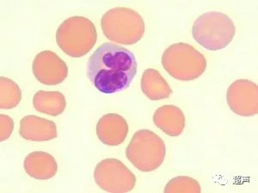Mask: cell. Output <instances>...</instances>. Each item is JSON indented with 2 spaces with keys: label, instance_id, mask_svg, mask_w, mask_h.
I'll list each match as a JSON object with an SVG mask.
<instances>
[{
  "label": "cell",
  "instance_id": "cell-1",
  "mask_svg": "<svg viewBox=\"0 0 258 193\" xmlns=\"http://www.w3.org/2000/svg\"><path fill=\"white\" fill-rule=\"evenodd\" d=\"M138 63L130 50L106 42L91 54L86 64L88 79L103 94H114L128 88L137 73Z\"/></svg>",
  "mask_w": 258,
  "mask_h": 193
},
{
  "label": "cell",
  "instance_id": "cell-2",
  "mask_svg": "<svg viewBox=\"0 0 258 193\" xmlns=\"http://www.w3.org/2000/svg\"><path fill=\"white\" fill-rule=\"evenodd\" d=\"M97 41L94 24L85 17H72L59 25L56 32V42L66 54L81 58L91 51Z\"/></svg>",
  "mask_w": 258,
  "mask_h": 193
},
{
  "label": "cell",
  "instance_id": "cell-3",
  "mask_svg": "<svg viewBox=\"0 0 258 193\" xmlns=\"http://www.w3.org/2000/svg\"><path fill=\"white\" fill-rule=\"evenodd\" d=\"M235 34L233 21L222 12L204 13L195 21L192 27L193 38L209 51L224 49L232 42Z\"/></svg>",
  "mask_w": 258,
  "mask_h": 193
},
{
  "label": "cell",
  "instance_id": "cell-4",
  "mask_svg": "<svg viewBox=\"0 0 258 193\" xmlns=\"http://www.w3.org/2000/svg\"><path fill=\"white\" fill-rule=\"evenodd\" d=\"M101 27L106 38L122 45H134L145 34L143 18L135 10L116 7L103 16Z\"/></svg>",
  "mask_w": 258,
  "mask_h": 193
},
{
  "label": "cell",
  "instance_id": "cell-5",
  "mask_svg": "<svg viewBox=\"0 0 258 193\" xmlns=\"http://www.w3.org/2000/svg\"><path fill=\"white\" fill-rule=\"evenodd\" d=\"M164 70L175 79L192 81L205 72V56L193 46L184 42L171 45L162 56Z\"/></svg>",
  "mask_w": 258,
  "mask_h": 193
},
{
  "label": "cell",
  "instance_id": "cell-6",
  "mask_svg": "<svg viewBox=\"0 0 258 193\" xmlns=\"http://www.w3.org/2000/svg\"><path fill=\"white\" fill-rule=\"evenodd\" d=\"M126 158L141 172L159 168L166 155L165 144L159 135L149 130H140L133 136L126 149Z\"/></svg>",
  "mask_w": 258,
  "mask_h": 193
},
{
  "label": "cell",
  "instance_id": "cell-7",
  "mask_svg": "<svg viewBox=\"0 0 258 193\" xmlns=\"http://www.w3.org/2000/svg\"><path fill=\"white\" fill-rule=\"evenodd\" d=\"M94 179L101 189L111 193L131 191L136 184V177L125 164L117 159H104L94 170Z\"/></svg>",
  "mask_w": 258,
  "mask_h": 193
},
{
  "label": "cell",
  "instance_id": "cell-8",
  "mask_svg": "<svg viewBox=\"0 0 258 193\" xmlns=\"http://www.w3.org/2000/svg\"><path fill=\"white\" fill-rule=\"evenodd\" d=\"M226 101L234 114L243 117L254 116L258 113L257 85L249 80H237L227 89Z\"/></svg>",
  "mask_w": 258,
  "mask_h": 193
},
{
  "label": "cell",
  "instance_id": "cell-9",
  "mask_svg": "<svg viewBox=\"0 0 258 193\" xmlns=\"http://www.w3.org/2000/svg\"><path fill=\"white\" fill-rule=\"evenodd\" d=\"M33 74L39 82L44 85L61 83L68 75L66 62L52 51H42L35 56L32 64Z\"/></svg>",
  "mask_w": 258,
  "mask_h": 193
},
{
  "label": "cell",
  "instance_id": "cell-10",
  "mask_svg": "<svg viewBox=\"0 0 258 193\" xmlns=\"http://www.w3.org/2000/svg\"><path fill=\"white\" fill-rule=\"evenodd\" d=\"M97 138L109 146L122 144L128 133V125L122 116L117 114H108L100 119L97 125Z\"/></svg>",
  "mask_w": 258,
  "mask_h": 193
},
{
  "label": "cell",
  "instance_id": "cell-11",
  "mask_svg": "<svg viewBox=\"0 0 258 193\" xmlns=\"http://www.w3.org/2000/svg\"><path fill=\"white\" fill-rule=\"evenodd\" d=\"M19 134L26 140L43 142L57 138V126L52 120L27 115L20 121Z\"/></svg>",
  "mask_w": 258,
  "mask_h": 193
},
{
  "label": "cell",
  "instance_id": "cell-12",
  "mask_svg": "<svg viewBox=\"0 0 258 193\" xmlns=\"http://www.w3.org/2000/svg\"><path fill=\"white\" fill-rule=\"evenodd\" d=\"M153 121L157 127L170 137L181 135L185 128V116L182 110L174 105H164L156 110Z\"/></svg>",
  "mask_w": 258,
  "mask_h": 193
},
{
  "label": "cell",
  "instance_id": "cell-13",
  "mask_svg": "<svg viewBox=\"0 0 258 193\" xmlns=\"http://www.w3.org/2000/svg\"><path fill=\"white\" fill-rule=\"evenodd\" d=\"M24 166L25 172L30 177L40 180L53 178L58 171V164L53 155L41 151H35L27 155Z\"/></svg>",
  "mask_w": 258,
  "mask_h": 193
},
{
  "label": "cell",
  "instance_id": "cell-14",
  "mask_svg": "<svg viewBox=\"0 0 258 193\" xmlns=\"http://www.w3.org/2000/svg\"><path fill=\"white\" fill-rule=\"evenodd\" d=\"M141 89L148 99L152 101L168 99L172 89L159 70L147 69L141 77Z\"/></svg>",
  "mask_w": 258,
  "mask_h": 193
},
{
  "label": "cell",
  "instance_id": "cell-15",
  "mask_svg": "<svg viewBox=\"0 0 258 193\" xmlns=\"http://www.w3.org/2000/svg\"><path fill=\"white\" fill-rule=\"evenodd\" d=\"M33 105L36 111L56 117L64 111L67 102L59 91L40 90L33 97Z\"/></svg>",
  "mask_w": 258,
  "mask_h": 193
},
{
  "label": "cell",
  "instance_id": "cell-16",
  "mask_svg": "<svg viewBox=\"0 0 258 193\" xmlns=\"http://www.w3.org/2000/svg\"><path fill=\"white\" fill-rule=\"evenodd\" d=\"M22 100V91L13 80L0 77V108L12 109L16 108Z\"/></svg>",
  "mask_w": 258,
  "mask_h": 193
},
{
  "label": "cell",
  "instance_id": "cell-17",
  "mask_svg": "<svg viewBox=\"0 0 258 193\" xmlns=\"http://www.w3.org/2000/svg\"><path fill=\"white\" fill-rule=\"evenodd\" d=\"M202 188L195 178L188 176H177L165 185L164 193H201Z\"/></svg>",
  "mask_w": 258,
  "mask_h": 193
},
{
  "label": "cell",
  "instance_id": "cell-18",
  "mask_svg": "<svg viewBox=\"0 0 258 193\" xmlns=\"http://www.w3.org/2000/svg\"><path fill=\"white\" fill-rule=\"evenodd\" d=\"M14 129V121L6 114L0 115V140L5 141L10 138Z\"/></svg>",
  "mask_w": 258,
  "mask_h": 193
}]
</instances>
